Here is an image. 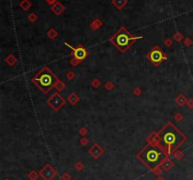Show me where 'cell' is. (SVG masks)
<instances>
[{
    "mask_svg": "<svg viewBox=\"0 0 193 180\" xmlns=\"http://www.w3.org/2000/svg\"><path fill=\"white\" fill-rule=\"evenodd\" d=\"M57 2H58V0H45V3H46V4H48V5H50L51 7H52L53 5H55Z\"/></svg>",
    "mask_w": 193,
    "mask_h": 180,
    "instance_id": "35",
    "label": "cell"
},
{
    "mask_svg": "<svg viewBox=\"0 0 193 180\" xmlns=\"http://www.w3.org/2000/svg\"><path fill=\"white\" fill-rule=\"evenodd\" d=\"M65 77L68 80H74L75 77H77V74H75L74 72L73 71H68V72L65 74Z\"/></svg>",
    "mask_w": 193,
    "mask_h": 180,
    "instance_id": "24",
    "label": "cell"
},
{
    "mask_svg": "<svg viewBox=\"0 0 193 180\" xmlns=\"http://www.w3.org/2000/svg\"><path fill=\"white\" fill-rule=\"evenodd\" d=\"M102 26H103V22L101 21V19H99V18H95V19L90 24V28L93 29V30H97V29L102 28Z\"/></svg>",
    "mask_w": 193,
    "mask_h": 180,
    "instance_id": "16",
    "label": "cell"
},
{
    "mask_svg": "<svg viewBox=\"0 0 193 180\" xmlns=\"http://www.w3.org/2000/svg\"><path fill=\"white\" fill-rule=\"evenodd\" d=\"M174 102L178 105L179 107H183V106H185V105H187V99L184 93H179V94L174 98Z\"/></svg>",
    "mask_w": 193,
    "mask_h": 180,
    "instance_id": "14",
    "label": "cell"
},
{
    "mask_svg": "<svg viewBox=\"0 0 193 180\" xmlns=\"http://www.w3.org/2000/svg\"><path fill=\"white\" fill-rule=\"evenodd\" d=\"M65 88H66L65 83H64V82H63L61 79L58 78V80H57L56 84H55V89H56L59 92H61L64 91V90H65Z\"/></svg>",
    "mask_w": 193,
    "mask_h": 180,
    "instance_id": "18",
    "label": "cell"
},
{
    "mask_svg": "<svg viewBox=\"0 0 193 180\" xmlns=\"http://www.w3.org/2000/svg\"><path fill=\"white\" fill-rule=\"evenodd\" d=\"M160 166H162V168H163L164 170L169 171L170 169H171L173 166V163L167 157V159H165L163 161H162V163L160 164Z\"/></svg>",
    "mask_w": 193,
    "mask_h": 180,
    "instance_id": "19",
    "label": "cell"
},
{
    "mask_svg": "<svg viewBox=\"0 0 193 180\" xmlns=\"http://www.w3.org/2000/svg\"><path fill=\"white\" fill-rule=\"evenodd\" d=\"M64 44L69 47L72 50V58L75 59L77 61H79V63H81L85 61V59L88 58L89 56V51L86 49V47L82 44H78L77 46H72L71 44H69L68 43H64Z\"/></svg>",
    "mask_w": 193,
    "mask_h": 180,
    "instance_id": "6",
    "label": "cell"
},
{
    "mask_svg": "<svg viewBox=\"0 0 193 180\" xmlns=\"http://www.w3.org/2000/svg\"><path fill=\"white\" fill-rule=\"evenodd\" d=\"M141 39H143L142 36H133L125 27H121L118 31L109 38V42L118 49V51L124 54L128 49H130L134 43Z\"/></svg>",
    "mask_w": 193,
    "mask_h": 180,
    "instance_id": "4",
    "label": "cell"
},
{
    "mask_svg": "<svg viewBox=\"0 0 193 180\" xmlns=\"http://www.w3.org/2000/svg\"><path fill=\"white\" fill-rule=\"evenodd\" d=\"M79 142H80V144L81 145H87L89 143V140L87 138H85V137H83L80 141H79Z\"/></svg>",
    "mask_w": 193,
    "mask_h": 180,
    "instance_id": "34",
    "label": "cell"
},
{
    "mask_svg": "<svg viewBox=\"0 0 193 180\" xmlns=\"http://www.w3.org/2000/svg\"><path fill=\"white\" fill-rule=\"evenodd\" d=\"M67 101L71 106H75V105L80 102V96H79L77 92H72L71 94L68 96Z\"/></svg>",
    "mask_w": 193,
    "mask_h": 180,
    "instance_id": "12",
    "label": "cell"
},
{
    "mask_svg": "<svg viewBox=\"0 0 193 180\" xmlns=\"http://www.w3.org/2000/svg\"><path fill=\"white\" fill-rule=\"evenodd\" d=\"M103 152H104L103 148H102L98 143H94L92 147L89 149V154L90 155H92L95 159H98V157L103 154Z\"/></svg>",
    "mask_w": 193,
    "mask_h": 180,
    "instance_id": "9",
    "label": "cell"
},
{
    "mask_svg": "<svg viewBox=\"0 0 193 180\" xmlns=\"http://www.w3.org/2000/svg\"><path fill=\"white\" fill-rule=\"evenodd\" d=\"M4 180H9V179H4Z\"/></svg>",
    "mask_w": 193,
    "mask_h": 180,
    "instance_id": "39",
    "label": "cell"
},
{
    "mask_svg": "<svg viewBox=\"0 0 193 180\" xmlns=\"http://www.w3.org/2000/svg\"><path fill=\"white\" fill-rule=\"evenodd\" d=\"M183 38H184L183 34L179 31H176L174 34H173V40H174L176 43H181L182 42Z\"/></svg>",
    "mask_w": 193,
    "mask_h": 180,
    "instance_id": "23",
    "label": "cell"
},
{
    "mask_svg": "<svg viewBox=\"0 0 193 180\" xmlns=\"http://www.w3.org/2000/svg\"><path fill=\"white\" fill-rule=\"evenodd\" d=\"M46 104L47 106H49V108H52L55 112H58L60 108L66 104V100L59 92H57L53 93V94L46 100Z\"/></svg>",
    "mask_w": 193,
    "mask_h": 180,
    "instance_id": "7",
    "label": "cell"
},
{
    "mask_svg": "<svg viewBox=\"0 0 193 180\" xmlns=\"http://www.w3.org/2000/svg\"><path fill=\"white\" fill-rule=\"evenodd\" d=\"M89 133V129L87 128L86 126H81L80 128H79V130H78V134L80 135V136H82V137H84V136H86L87 134Z\"/></svg>",
    "mask_w": 193,
    "mask_h": 180,
    "instance_id": "25",
    "label": "cell"
},
{
    "mask_svg": "<svg viewBox=\"0 0 193 180\" xmlns=\"http://www.w3.org/2000/svg\"><path fill=\"white\" fill-rule=\"evenodd\" d=\"M164 44L167 47H171L172 46V39H166V40H164Z\"/></svg>",
    "mask_w": 193,
    "mask_h": 180,
    "instance_id": "33",
    "label": "cell"
},
{
    "mask_svg": "<svg viewBox=\"0 0 193 180\" xmlns=\"http://www.w3.org/2000/svg\"><path fill=\"white\" fill-rule=\"evenodd\" d=\"M192 43H193V42L191 41L190 38H186L184 41V44L186 46H192Z\"/></svg>",
    "mask_w": 193,
    "mask_h": 180,
    "instance_id": "32",
    "label": "cell"
},
{
    "mask_svg": "<svg viewBox=\"0 0 193 180\" xmlns=\"http://www.w3.org/2000/svg\"><path fill=\"white\" fill-rule=\"evenodd\" d=\"M138 159L150 169L156 168L162 163L168 155L160 144L148 143L141 151L138 153Z\"/></svg>",
    "mask_w": 193,
    "mask_h": 180,
    "instance_id": "2",
    "label": "cell"
},
{
    "mask_svg": "<svg viewBox=\"0 0 193 180\" xmlns=\"http://www.w3.org/2000/svg\"><path fill=\"white\" fill-rule=\"evenodd\" d=\"M75 168H77L78 171H80L84 168V165H83V163H81V162H77V164H75Z\"/></svg>",
    "mask_w": 193,
    "mask_h": 180,
    "instance_id": "37",
    "label": "cell"
},
{
    "mask_svg": "<svg viewBox=\"0 0 193 180\" xmlns=\"http://www.w3.org/2000/svg\"><path fill=\"white\" fill-rule=\"evenodd\" d=\"M173 119H174V121L176 122H180L184 119V115L182 113H180V112H176V113L173 115Z\"/></svg>",
    "mask_w": 193,
    "mask_h": 180,
    "instance_id": "27",
    "label": "cell"
},
{
    "mask_svg": "<svg viewBox=\"0 0 193 180\" xmlns=\"http://www.w3.org/2000/svg\"><path fill=\"white\" fill-rule=\"evenodd\" d=\"M46 35H47V37H48V38L50 39V40H55V39L58 38L59 32L57 31L55 28H50V29H49V30L47 31Z\"/></svg>",
    "mask_w": 193,
    "mask_h": 180,
    "instance_id": "20",
    "label": "cell"
},
{
    "mask_svg": "<svg viewBox=\"0 0 193 180\" xmlns=\"http://www.w3.org/2000/svg\"><path fill=\"white\" fill-rule=\"evenodd\" d=\"M31 180H32V179H31Z\"/></svg>",
    "mask_w": 193,
    "mask_h": 180,
    "instance_id": "40",
    "label": "cell"
},
{
    "mask_svg": "<svg viewBox=\"0 0 193 180\" xmlns=\"http://www.w3.org/2000/svg\"><path fill=\"white\" fill-rule=\"evenodd\" d=\"M173 156L175 157V159H181L183 157V153L179 151V150H176V151H174V153H173Z\"/></svg>",
    "mask_w": 193,
    "mask_h": 180,
    "instance_id": "30",
    "label": "cell"
},
{
    "mask_svg": "<svg viewBox=\"0 0 193 180\" xmlns=\"http://www.w3.org/2000/svg\"><path fill=\"white\" fill-rule=\"evenodd\" d=\"M90 86H92L93 89H98L101 86V80L97 77L93 78V79L90 81Z\"/></svg>",
    "mask_w": 193,
    "mask_h": 180,
    "instance_id": "22",
    "label": "cell"
},
{
    "mask_svg": "<svg viewBox=\"0 0 193 180\" xmlns=\"http://www.w3.org/2000/svg\"><path fill=\"white\" fill-rule=\"evenodd\" d=\"M69 63H70V65L72 66V67H77L78 64H80V63H79V61H77V59H74V58H72L70 61H69Z\"/></svg>",
    "mask_w": 193,
    "mask_h": 180,
    "instance_id": "29",
    "label": "cell"
},
{
    "mask_svg": "<svg viewBox=\"0 0 193 180\" xmlns=\"http://www.w3.org/2000/svg\"><path fill=\"white\" fill-rule=\"evenodd\" d=\"M28 21L31 22V23H34V22H36V21H37L38 16L36 15L35 13H30L29 15L28 16Z\"/></svg>",
    "mask_w": 193,
    "mask_h": 180,
    "instance_id": "28",
    "label": "cell"
},
{
    "mask_svg": "<svg viewBox=\"0 0 193 180\" xmlns=\"http://www.w3.org/2000/svg\"><path fill=\"white\" fill-rule=\"evenodd\" d=\"M70 178H71V176L67 174V172H65L63 175H62V179L63 180H70Z\"/></svg>",
    "mask_w": 193,
    "mask_h": 180,
    "instance_id": "38",
    "label": "cell"
},
{
    "mask_svg": "<svg viewBox=\"0 0 193 180\" xmlns=\"http://www.w3.org/2000/svg\"><path fill=\"white\" fill-rule=\"evenodd\" d=\"M142 92H143V91H142V89H141V87H136V88L133 90V94H134L135 96H137V97L141 96V95L142 94Z\"/></svg>",
    "mask_w": 193,
    "mask_h": 180,
    "instance_id": "26",
    "label": "cell"
},
{
    "mask_svg": "<svg viewBox=\"0 0 193 180\" xmlns=\"http://www.w3.org/2000/svg\"><path fill=\"white\" fill-rule=\"evenodd\" d=\"M127 2H128V0H112L111 4L114 6L117 10H121L126 6Z\"/></svg>",
    "mask_w": 193,
    "mask_h": 180,
    "instance_id": "15",
    "label": "cell"
},
{
    "mask_svg": "<svg viewBox=\"0 0 193 180\" xmlns=\"http://www.w3.org/2000/svg\"><path fill=\"white\" fill-rule=\"evenodd\" d=\"M160 136V145L169 156L176 151L187 140L183 132L172 122H168L158 131Z\"/></svg>",
    "mask_w": 193,
    "mask_h": 180,
    "instance_id": "1",
    "label": "cell"
},
{
    "mask_svg": "<svg viewBox=\"0 0 193 180\" xmlns=\"http://www.w3.org/2000/svg\"><path fill=\"white\" fill-rule=\"evenodd\" d=\"M5 62H6V64L9 65L10 67H14L15 65L17 64L18 59H17V58L15 57L13 54H10V55H8L7 57H6Z\"/></svg>",
    "mask_w": 193,
    "mask_h": 180,
    "instance_id": "13",
    "label": "cell"
},
{
    "mask_svg": "<svg viewBox=\"0 0 193 180\" xmlns=\"http://www.w3.org/2000/svg\"><path fill=\"white\" fill-rule=\"evenodd\" d=\"M40 174L44 180H52L57 175V172L51 165L47 164L41 170Z\"/></svg>",
    "mask_w": 193,
    "mask_h": 180,
    "instance_id": "8",
    "label": "cell"
},
{
    "mask_svg": "<svg viewBox=\"0 0 193 180\" xmlns=\"http://www.w3.org/2000/svg\"><path fill=\"white\" fill-rule=\"evenodd\" d=\"M58 77L53 73L48 66H43L39 72L31 77V82L43 93H47L55 88V84L58 80Z\"/></svg>",
    "mask_w": 193,
    "mask_h": 180,
    "instance_id": "3",
    "label": "cell"
},
{
    "mask_svg": "<svg viewBox=\"0 0 193 180\" xmlns=\"http://www.w3.org/2000/svg\"><path fill=\"white\" fill-rule=\"evenodd\" d=\"M28 177H29L30 179H32V180H35V179L38 177V174H37V172H36L35 171H32V172H29Z\"/></svg>",
    "mask_w": 193,
    "mask_h": 180,
    "instance_id": "31",
    "label": "cell"
},
{
    "mask_svg": "<svg viewBox=\"0 0 193 180\" xmlns=\"http://www.w3.org/2000/svg\"><path fill=\"white\" fill-rule=\"evenodd\" d=\"M146 59H148V61L150 63H152L154 66H159L165 61H167L168 55L165 54L163 50L158 46H154L152 49L146 54Z\"/></svg>",
    "mask_w": 193,
    "mask_h": 180,
    "instance_id": "5",
    "label": "cell"
},
{
    "mask_svg": "<svg viewBox=\"0 0 193 180\" xmlns=\"http://www.w3.org/2000/svg\"><path fill=\"white\" fill-rule=\"evenodd\" d=\"M19 6H20V8L24 10V12H28V10L31 8L32 4L29 0H22V1L19 3Z\"/></svg>",
    "mask_w": 193,
    "mask_h": 180,
    "instance_id": "17",
    "label": "cell"
},
{
    "mask_svg": "<svg viewBox=\"0 0 193 180\" xmlns=\"http://www.w3.org/2000/svg\"><path fill=\"white\" fill-rule=\"evenodd\" d=\"M51 12L54 13V14H56V15H60L64 10H65V7H64V5L62 4V3H60V2H57L55 5H53L52 7H51Z\"/></svg>",
    "mask_w": 193,
    "mask_h": 180,
    "instance_id": "11",
    "label": "cell"
},
{
    "mask_svg": "<svg viewBox=\"0 0 193 180\" xmlns=\"http://www.w3.org/2000/svg\"><path fill=\"white\" fill-rule=\"evenodd\" d=\"M187 108H190V110L193 108V99L187 100Z\"/></svg>",
    "mask_w": 193,
    "mask_h": 180,
    "instance_id": "36",
    "label": "cell"
},
{
    "mask_svg": "<svg viewBox=\"0 0 193 180\" xmlns=\"http://www.w3.org/2000/svg\"><path fill=\"white\" fill-rule=\"evenodd\" d=\"M146 141L148 143L159 144L160 143V136H159V134H158V132H152L147 136Z\"/></svg>",
    "mask_w": 193,
    "mask_h": 180,
    "instance_id": "10",
    "label": "cell"
},
{
    "mask_svg": "<svg viewBox=\"0 0 193 180\" xmlns=\"http://www.w3.org/2000/svg\"><path fill=\"white\" fill-rule=\"evenodd\" d=\"M104 88H105V91L111 92V91H113V90L115 89V84L113 83V81H111V80H108V81L105 83Z\"/></svg>",
    "mask_w": 193,
    "mask_h": 180,
    "instance_id": "21",
    "label": "cell"
}]
</instances>
